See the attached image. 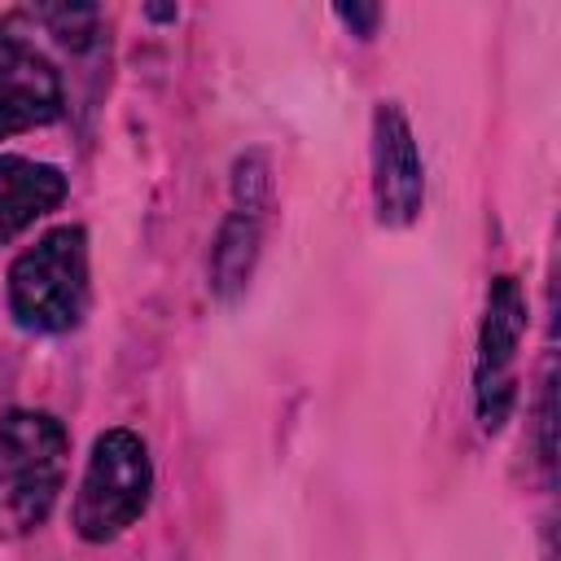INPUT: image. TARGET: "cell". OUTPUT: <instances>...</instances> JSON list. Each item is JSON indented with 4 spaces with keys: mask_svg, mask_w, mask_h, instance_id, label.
Returning a JSON list of instances; mask_svg holds the SVG:
<instances>
[{
    "mask_svg": "<svg viewBox=\"0 0 561 561\" xmlns=\"http://www.w3.org/2000/svg\"><path fill=\"white\" fill-rule=\"evenodd\" d=\"M267 215H272V162L263 149H245L232 158L228 210L215 228L210 263H206V285L224 307L237 302L254 280L267 237Z\"/></svg>",
    "mask_w": 561,
    "mask_h": 561,
    "instance_id": "4",
    "label": "cell"
},
{
    "mask_svg": "<svg viewBox=\"0 0 561 561\" xmlns=\"http://www.w3.org/2000/svg\"><path fill=\"white\" fill-rule=\"evenodd\" d=\"M333 18L355 35V39H377V31H381V4H359V0H351V4H333Z\"/></svg>",
    "mask_w": 561,
    "mask_h": 561,
    "instance_id": "11",
    "label": "cell"
},
{
    "mask_svg": "<svg viewBox=\"0 0 561 561\" xmlns=\"http://www.w3.org/2000/svg\"><path fill=\"white\" fill-rule=\"evenodd\" d=\"M70 434L44 408L0 412V539L35 535L66 486Z\"/></svg>",
    "mask_w": 561,
    "mask_h": 561,
    "instance_id": "2",
    "label": "cell"
},
{
    "mask_svg": "<svg viewBox=\"0 0 561 561\" xmlns=\"http://www.w3.org/2000/svg\"><path fill=\"white\" fill-rule=\"evenodd\" d=\"M153 500V456L149 443L131 425H110L92 438L75 504H70V526L83 543L105 548L123 539L149 508Z\"/></svg>",
    "mask_w": 561,
    "mask_h": 561,
    "instance_id": "3",
    "label": "cell"
},
{
    "mask_svg": "<svg viewBox=\"0 0 561 561\" xmlns=\"http://www.w3.org/2000/svg\"><path fill=\"white\" fill-rule=\"evenodd\" d=\"M61 114H66L61 70L18 31L0 26V140L48 127Z\"/></svg>",
    "mask_w": 561,
    "mask_h": 561,
    "instance_id": "7",
    "label": "cell"
},
{
    "mask_svg": "<svg viewBox=\"0 0 561 561\" xmlns=\"http://www.w3.org/2000/svg\"><path fill=\"white\" fill-rule=\"evenodd\" d=\"M35 18H39V22L48 26V35H53L57 44H66L70 53L92 48L96 35H101V9H96V4H44Z\"/></svg>",
    "mask_w": 561,
    "mask_h": 561,
    "instance_id": "9",
    "label": "cell"
},
{
    "mask_svg": "<svg viewBox=\"0 0 561 561\" xmlns=\"http://www.w3.org/2000/svg\"><path fill=\"white\" fill-rule=\"evenodd\" d=\"M530 324L526 289L513 272L491 276L478 320V351H473V416L482 434H500L517 408V351Z\"/></svg>",
    "mask_w": 561,
    "mask_h": 561,
    "instance_id": "5",
    "label": "cell"
},
{
    "mask_svg": "<svg viewBox=\"0 0 561 561\" xmlns=\"http://www.w3.org/2000/svg\"><path fill=\"white\" fill-rule=\"evenodd\" d=\"M66 193L70 180L61 167L26 153H0V250L35 228L44 215H53Z\"/></svg>",
    "mask_w": 561,
    "mask_h": 561,
    "instance_id": "8",
    "label": "cell"
},
{
    "mask_svg": "<svg viewBox=\"0 0 561 561\" xmlns=\"http://www.w3.org/2000/svg\"><path fill=\"white\" fill-rule=\"evenodd\" d=\"M92 302V263L83 224H57L35 237L4 276V307L22 333L57 337L83 324Z\"/></svg>",
    "mask_w": 561,
    "mask_h": 561,
    "instance_id": "1",
    "label": "cell"
},
{
    "mask_svg": "<svg viewBox=\"0 0 561 561\" xmlns=\"http://www.w3.org/2000/svg\"><path fill=\"white\" fill-rule=\"evenodd\" d=\"M145 18H149V22H175L180 9H175V4H145Z\"/></svg>",
    "mask_w": 561,
    "mask_h": 561,
    "instance_id": "12",
    "label": "cell"
},
{
    "mask_svg": "<svg viewBox=\"0 0 561 561\" xmlns=\"http://www.w3.org/2000/svg\"><path fill=\"white\" fill-rule=\"evenodd\" d=\"M373 215L381 228H412L425 210V158L412 118L399 101H377L368 127Z\"/></svg>",
    "mask_w": 561,
    "mask_h": 561,
    "instance_id": "6",
    "label": "cell"
},
{
    "mask_svg": "<svg viewBox=\"0 0 561 561\" xmlns=\"http://www.w3.org/2000/svg\"><path fill=\"white\" fill-rule=\"evenodd\" d=\"M552 430H557V368H552V355L543 359V368H539V394H535V460H539V469H543V478L552 482V469H557V438H552Z\"/></svg>",
    "mask_w": 561,
    "mask_h": 561,
    "instance_id": "10",
    "label": "cell"
}]
</instances>
